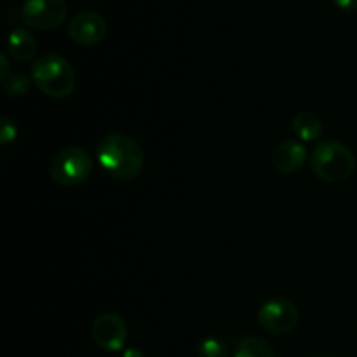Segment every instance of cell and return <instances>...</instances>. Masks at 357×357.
I'll return each mask as SVG.
<instances>
[{"label":"cell","mask_w":357,"mask_h":357,"mask_svg":"<svg viewBox=\"0 0 357 357\" xmlns=\"http://www.w3.org/2000/svg\"><path fill=\"white\" fill-rule=\"evenodd\" d=\"M30 80L24 73L20 72H10L6 79L2 80L3 89L9 96H24L30 89Z\"/></svg>","instance_id":"obj_13"},{"label":"cell","mask_w":357,"mask_h":357,"mask_svg":"<svg viewBox=\"0 0 357 357\" xmlns=\"http://www.w3.org/2000/svg\"><path fill=\"white\" fill-rule=\"evenodd\" d=\"M30 79L38 91L54 100L70 96L77 84L75 70L59 54H45L35 59L30 68Z\"/></svg>","instance_id":"obj_3"},{"label":"cell","mask_w":357,"mask_h":357,"mask_svg":"<svg viewBox=\"0 0 357 357\" xmlns=\"http://www.w3.org/2000/svg\"><path fill=\"white\" fill-rule=\"evenodd\" d=\"M298 319V309L288 298H271L261 303L258 310V324L274 335H284L295 330Z\"/></svg>","instance_id":"obj_6"},{"label":"cell","mask_w":357,"mask_h":357,"mask_svg":"<svg viewBox=\"0 0 357 357\" xmlns=\"http://www.w3.org/2000/svg\"><path fill=\"white\" fill-rule=\"evenodd\" d=\"M199 357H225L227 344L218 337H206L197 344Z\"/></svg>","instance_id":"obj_14"},{"label":"cell","mask_w":357,"mask_h":357,"mask_svg":"<svg viewBox=\"0 0 357 357\" xmlns=\"http://www.w3.org/2000/svg\"><path fill=\"white\" fill-rule=\"evenodd\" d=\"M93 159L89 152L80 146H70L61 150L51 160V178L61 187H77L82 185L93 173Z\"/></svg>","instance_id":"obj_4"},{"label":"cell","mask_w":357,"mask_h":357,"mask_svg":"<svg viewBox=\"0 0 357 357\" xmlns=\"http://www.w3.org/2000/svg\"><path fill=\"white\" fill-rule=\"evenodd\" d=\"M16 126H14V122L10 121L7 115H2L0 117V143L2 145H7V143L14 142L16 139Z\"/></svg>","instance_id":"obj_15"},{"label":"cell","mask_w":357,"mask_h":357,"mask_svg":"<svg viewBox=\"0 0 357 357\" xmlns=\"http://www.w3.org/2000/svg\"><path fill=\"white\" fill-rule=\"evenodd\" d=\"M314 357H335V356H330V354H317V356H314Z\"/></svg>","instance_id":"obj_18"},{"label":"cell","mask_w":357,"mask_h":357,"mask_svg":"<svg viewBox=\"0 0 357 357\" xmlns=\"http://www.w3.org/2000/svg\"><path fill=\"white\" fill-rule=\"evenodd\" d=\"M91 333L98 347L107 352H117L128 340V324L119 314L105 312L94 319Z\"/></svg>","instance_id":"obj_7"},{"label":"cell","mask_w":357,"mask_h":357,"mask_svg":"<svg viewBox=\"0 0 357 357\" xmlns=\"http://www.w3.org/2000/svg\"><path fill=\"white\" fill-rule=\"evenodd\" d=\"M234 357H275V352L265 338L246 337L237 344Z\"/></svg>","instance_id":"obj_12"},{"label":"cell","mask_w":357,"mask_h":357,"mask_svg":"<svg viewBox=\"0 0 357 357\" xmlns=\"http://www.w3.org/2000/svg\"><path fill=\"white\" fill-rule=\"evenodd\" d=\"M310 169L326 183H342L356 171V155L337 139H323L310 153Z\"/></svg>","instance_id":"obj_2"},{"label":"cell","mask_w":357,"mask_h":357,"mask_svg":"<svg viewBox=\"0 0 357 357\" xmlns=\"http://www.w3.org/2000/svg\"><path fill=\"white\" fill-rule=\"evenodd\" d=\"M335 6L342 10H347V13H352V10H357V0H333Z\"/></svg>","instance_id":"obj_16"},{"label":"cell","mask_w":357,"mask_h":357,"mask_svg":"<svg viewBox=\"0 0 357 357\" xmlns=\"http://www.w3.org/2000/svg\"><path fill=\"white\" fill-rule=\"evenodd\" d=\"M122 357H146V356L143 354V352L139 351V349L131 347V349H126L124 354H122Z\"/></svg>","instance_id":"obj_17"},{"label":"cell","mask_w":357,"mask_h":357,"mask_svg":"<svg viewBox=\"0 0 357 357\" xmlns=\"http://www.w3.org/2000/svg\"><path fill=\"white\" fill-rule=\"evenodd\" d=\"M293 132L302 142H314L323 135V121L314 112L302 110L293 117L291 121Z\"/></svg>","instance_id":"obj_11"},{"label":"cell","mask_w":357,"mask_h":357,"mask_svg":"<svg viewBox=\"0 0 357 357\" xmlns=\"http://www.w3.org/2000/svg\"><path fill=\"white\" fill-rule=\"evenodd\" d=\"M107 21L101 14L93 10H82L75 16L70 17L66 33L75 44L80 45H96L107 35Z\"/></svg>","instance_id":"obj_8"},{"label":"cell","mask_w":357,"mask_h":357,"mask_svg":"<svg viewBox=\"0 0 357 357\" xmlns=\"http://www.w3.org/2000/svg\"><path fill=\"white\" fill-rule=\"evenodd\" d=\"M307 150L305 146L295 139H286L279 143L272 152V166L282 174L296 173L305 164Z\"/></svg>","instance_id":"obj_9"},{"label":"cell","mask_w":357,"mask_h":357,"mask_svg":"<svg viewBox=\"0 0 357 357\" xmlns=\"http://www.w3.org/2000/svg\"><path fill=\"white\" fill-rule=\"evenodd\" d=\"M7 51L13 56L16 61L24 63L30 61L38 51V44L35 40L33 35L24 28H16L9 33V40H7Z\"/></svg>","instance_id":"obj_10"},{"label":"cell","mask_w":357,"mask_h":357,"mask_svg":"<svg viewBox=\"0 0 357 357\" xmlns=\"http://www.w3.org/2000/svg\"><path fill=\"white\" fill-rule=\"evenodd\" d=\"M68 17L65 0H26L21 7V21L37 30H56Z\"/></svg>","instance_id":"obj_5"},{"label":"cell","mask_w":357,"mask_h":357,"mask_svg":"<svg viewBox=\"0 0 357 357\" xmlns=\"http://www.w3.org/2000/svg\"><path fill=\"white\" fill-rule=\"evenodd\" d=\"M96 157L105 173L121 181H131L142 174L145 166L143 149L132 136L110 132L98 142Z\"/></svg>","instance_id":"obj_1"}]
</instances>
